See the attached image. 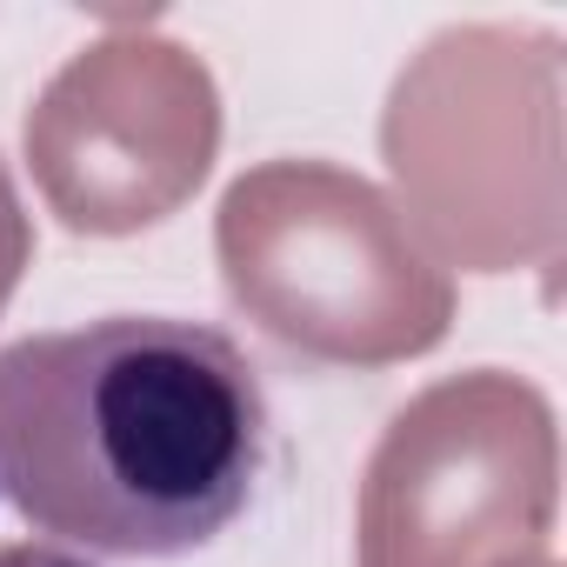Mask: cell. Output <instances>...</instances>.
Here are the masks:
<instances>
[{"mask_svg": "<svg viewBox=\"0 0 567 567\" xmlns=\"http://www.w3.org/2000/svg\"><path fill=\"white\" fill-rule=\"evenodd\" d=\"M0 567H94L68 547H48V540H14V547H0Z\"/></svg>", "mask_w": 567, "mask_h": 567, "instance_id": "2", "label": "cell"}, {"mask_svg": "<svg viewBox=\"0 0 567 567\" xmlns=\"http://www.w3.org/2000/svg\"><path fill=\"white\" fill-rule=\"evenodd\" d=\"M267 441V388L207 321L114 315L0 348V487L61 547H207L247 514Z\"/></svg>", "mask_w": 567, "mask_h": 567, "instance_id": "1", "label": "cell"}]
</instances>
